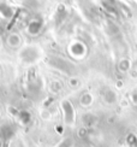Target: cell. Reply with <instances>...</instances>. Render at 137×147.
I'll list each match as a JSON object with an SVG mask.
<instances>
[{"label": "cell", "mask_w": 137, "mask_h": 147, "mask_svg": "<svg viewBox=\"0 0 137 147\" xmlns=\"http://www.w3.org/2000/svg\"><path fill=\"white\" fill-rule=\"evenodd\" d=\"M0 13L6 18H11L12 16H13V10H12L7 4L0 3Z\"/></svg>", "instance_id": "5b68a950"}, {"label": "cell", "mask_w": 137, "mask_h": 147, "mask_svg": "<svg viewBox=\"0 0 137 147\" xmlns=\"http://www.w3.org/2000/svg\"><path fill=\"white\" fill-rule=\"evenodd\" d=\"M71 146H72V140L71 139H66L58 147H71Z\"/></svg>", "instance_id": "30bf717a"}, {"label": "cell", "mask_w": 137, "mask_h": 147, "mask_svg": "<svg viewBox=\"0 0 137 147\" xmlns=\"http://www.w3.org/2000/svg\"><path fill=\"white\" fill-rule=\"evenodd\" d=\"M49 64L53 65L54 68H57L59 70H63V71H67V69H71L72 68V65L71 64H68L67 62H65L64 59H61V58H51L49 59Z\"/></svg>", "instance_id": "3957f363"}, {"label": "cell", "mask_w": 137, "mask_h": 147, "mask_svg": "<svg viewBox=\"0 0 137 147\" xmlns=\"http://www.w3.org/2000/svg\"><path fill=\"white\" fill-rule=\"evenodd\" d=\"M134 147H137V141H136V144H135V146Z\"/></svg>", "instance_id": "8fae6325"}, {"label": "cell", "mask_w": 137, "mask_h": 147, "mask_svg": "<svg viewBox=\"0 0 137 147\" xmlns=\"http://www.w3.org/2000/svg\"><path fill=\"white\" fill-rule=\"evenodd\" d=\"M41 26H42L41 21L35 20V21H33V22H30L29 26H28V32H29V34H30V35H36L37 33L40 32Z\"/></svg>", "instance_id": "277c9868"}, {"label": "cell", "mask_w": 137, "mask_h": 147, "mask_svg": "<svg viewBox=\"0 0 137 147\" xmlns=\"http://www.w3.org/2000/svg\"><path fill=\"white\" fill-rule=\"evenodd\" d=\"M63 110H64V118H65V122L67 124H72L73 121H75V111H73V106L72 104L68 101V100H64L63 104Z\"/></svg>", "instance_id": "7a4b0ae2"}, {"label": "cell", "mask_w": 137, "mask_h": 147, "mask_svg": "<svg viewBox=\"0 0 137 147\" xmlns=\"http://www.w3.org/2000/svg\"><path fill=\"white\" fill-rule=\"evenodd\" d=\"M81 102H82V105H89V104L91 102V95L89 94H84L82 96V99H81Z\"/></svg>", "instance_id": "9c48e42d"}, {"label": "cell", "mask_w": 137, "mask_h": 147, "mask_svg": "<svg viewBox=\"0 0 137 147\" xmlns=\"http://www.w3.org/2000/svg\"><path fill=\"white\" fill-rule=\"evenodd\" d=\"M105 99H106V101H107V102H111V104L114 102L116 101V94L112 90H108L107 93L105 94Z\"/></svg>", "instance_id": "ba28073f"}, {"label": "cell", "mask_w": 137, "mask_h": 147, "mask_svg": "<svg viewBox=\"0 0 137 147\" xmlns=\"http://www.w3.org/2000/svg\"><path fill=\"white\" fill-rule=\"evenodd\" d=\"M19 119H21V122L22 123H28L29 122V119H30V115H29V112H27V111H22V112H19Z\"/></svg>", "instance_id": "52a82bcc"}, {"label": "cell", "mask_w": 137, "mask_h": 147, "mask_svg": "<svg viewBox=\"0 0 137 147\" xmlns=\"http://www.w3.org/2000/svg\"><path fill=\"white\" fill-rule=\"evenodd\" d=\"M21 58L26 63H34L39 58V51L34 46H28L21 52Z\"/></svg>", "instance_id": "6da1fadb"}, {"label": "cell", "mask_w": 137, "mask_h": 147, "mask_svg": "<svg viewBox=\"0 0 137 147\" xmlns=\"http://www.w3.org/2000/svg\"><path fill=\"white\" fill-rule=\"evenodd\" d=\"M7 42L12 46V47H16V46H19V42H21V39L18 38L17 35H10L9 39H7Z\"/></svg>", "instance_id": "8992f818"}]
</instances>
